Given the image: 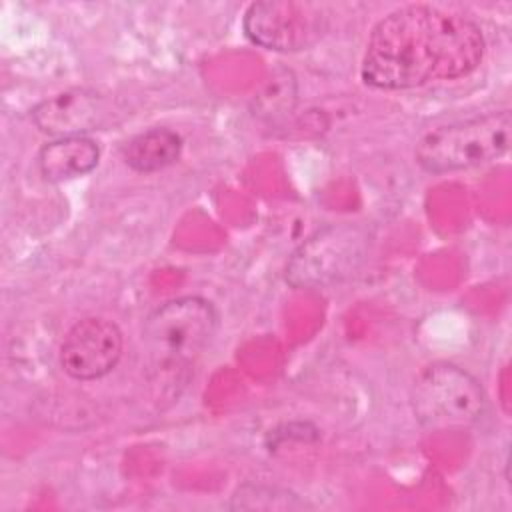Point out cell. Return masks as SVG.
I'll use <instances>...</instances> for the list:
<instances>
[{
    "mask_svg": "<svg viewBox=\"0 0 512 512\" xmlns=\"http://www.w3.org/2000/svg\"><path fill=\"white\" fill-rule=\"evenodd\" d=\"M484 48V34L472 18L412 4L372 28L360 74L372 88H416L470 74L482 62Z\"/></svg>",
    "mask_w": 512,
    "mask_h": 512,
    "instance_id": "1",
    "label": "cell"
},
{
    "mask_svg": "<svg viewBox=\"0 0 512 512\" xmlns=\"http://www.w3.org/2000/svg\"><path fill=\"white\" fill-rule=\"evenodd\" d=\"M216 326V308L200 296L174 298L152 310L142 328L152 382L172 390L182 386Z\"/></svg>",
    "mask_w": 512,
    "mask_h": 512,
    "instance_id": "2",
    "label": "cell"
},
{
    "mask_svg": "<svg viewBox=\"0 0 512 512\" xmlns=\"http://www.w3.org/2000/svg\"><path fill=\"white\" fill-rule=\"evenodd\" d=\"M510 126L508 110L440 126L420 138L416 162L432 174L488 164L508 150Z\"/></svg>",
    "mask_w": 512,
    "mask_h": 512,
    "instance_id": "3",
    "label": "cell"
},
{
    "mask_svg": "<svg viewBox=\"0 0 512 512\" xmlns=\"http://www.w3.org/2000/svg\"><path fill=\"white\" fill-rule=\"evenodd\" d=\"M370 250V234L352 222L328 224L308 236L286 264V282L318 290L354 276Z\"/></svg>",
    "mask_w": 512,
    "mask_h": 512,
    "instance_id": "4",
    "label": "cell"
},
{
    "mask_svg": "<svg viewBox=\"0 0 512 512\" xmlns=\"http://www.w3.org/2000/svg\"><path fill=\"white\" fill-rule=\"evenodd\" d=\"M410 402L416 420L432 430L466 428L478 422L486 410L480 382L450 362L426 366L412 384Z\"/></svg>",
    "mask_w": 512,
    "mask_h": 512,
    "instance_id": "5",
    "label": "cell"
},
{
    "mask_svg": "<svg viewBox=\"0 0 512 512\" xmlns=\"http://www.w3.org/2000/svg\"><path fill=\"white\" fill-rule=\"evenodd\" d=\"M244 34L274 52H296L312 46L326 30L320 6L292 0H262L248 6L242 20Z\"/></svg>",
    "mask_w": 512,
    "mask_h": 512,
    "instance_id": "6",
    "label": "cell"
},
{
    "mask_svg": "<svg viewBox=\"0 0 512 512\" xmlns=\"http://www.w3.org/2000/svg\"><path fill=\"white\" fill-rule=\"evenodd\" d=\"M120 328L100 316L82 318L64 336L60 364L74 380H96L112 372L122 356Z\"/></svg>",
    "mask_w": 512,
    "mask_h": 512,
    "instance_id": "7",
    "label": "cell"
},
{
    "mask_svg": "<svg viewBox=\"0 0 512 512\" xmlns=\"http://www.w3.org/2000/svg\"><path fill=\"white\" fill-rule=\"evenodd\" d=\"M112 104L106 96L88 88H72L42 100L32 110V122L52 136H86L106 124Z\"/></svg>",
    "mask_w": 512,
    "mask_h": 512,
    "instance_id": "8",
    "label": "cell"
},
{
    "mask_svg": "<svg viewBox=\"0 0 512 512\" xmlns=\"http://www.w3.org/2000/svg\"><path fill=\"white\" fill-rule=\"evenodd\" d=\"M100 146L88 136H64L48 142L38 152V168L50 182L84 176L96 168Z\"/></svg>",
    "mask_w": 512,
    "mask_h": 512,
    "instance_id": "9",
    "label": "cell"
},
{
    "mask_svg": "<svg viewBox=\"0 0 512 512\" xmlns=\"http://www.w3.org/2000/svg\"><path fill=\"white\" fill-rule=\"evenodd\" d=\"M182 138L170 128H150L124 146V162L142 174L158 172L178 160Z\"/></svg>",
    "mask_w": 512,
    "mask_h": 512,
    "instance_id": "10",
    "label": "cell"
},
{
    "mask_svg": "<svg viewBox=\"0 0 512 512\" xmlns=\"http://www.w3.org/2000/svg\"><path fill=\"white\" fill-rule=\"evenodd\" d=\"M310 504L302 500L298 494L280 488V486H268V484H244L240 486L232 500V510H304Z\"/></svg>",
    "mask_w": 512,
    "mask_h": 512,
    "instance_id": "11",
    "label": "cell"
},
{
    "mask_svg": "<svg viewBox=\"0 0 512 512\" xmlns=\"http://www.w3.org/2000/svg\"><path fill=\"white\" fill-rule=\"evenodd\" d=\"M300 440V442H308V440H316L318 438V430L308 424V422H290V424H284L280 428H276L274 432L270 430V440L274 446L278 444H284L286 440Z\"/></svg>",
    "mask_w": 512,
    "mask_h": 512,
    "instance_id": "12",
    "label": "cell"
}]
</instances>
